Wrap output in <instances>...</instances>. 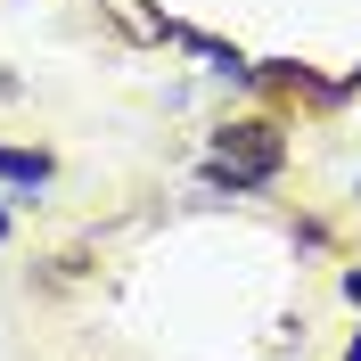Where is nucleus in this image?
Returning a JSON list of instances; mask_svg holds the SVG:
<instances>
[{
	"label": "nucleus",
	"instance_id": "obj_1",
	"mask_svg": "<svg viewBox=\"0 0 361 361\" xmlns=\"http://www.w3.org/2000/svg\"><path fill=\"white\" fill-rule=\"evenodd\" d=\"M279 173V132L271 123H238V132H222V148H214V180L222 189H255V180Z\"/></svg>",
	"mask_w": 361,
	"mask_h": 361
},
{
	"label": "nucleus",
	"instance_id": "obj_2",
	"mask_svg": "<svg viewBox=\"0 0 361 361\" xmlns=\"http://www.w3.org/2000/svg\"><path fill=\"white\" fill-rule=\"evenodd\" d=\"M0 180H8V189H42V180H49V157H33V148H0Z\"/></svg>",
	"mask_w": 361,
	"mask_h": 361
},
{
	"label": "nucleus",
	"instance_id": "obj_3",
	"mask_svg": "<svg viewBox=\"0 0 361 361\" xmlns=\"http://www.w3.org/2000/svg\"><path fill=\"white\" fill-rule=\"evenodd\" d=\"M345 295H353V304H361V271H345Z\"/></svg>",
	"mask_w": 361,
	"mask_h": 361
},
{
	"label": "nucleus",
	"instance_id": "obj_4",
	"mask_svg": "<svg viewBox=\"0 0 361 361\" xmlns=\"http://www.w3.org/2000/svg\"><path fill=\"white\" fill-rule=\"evenodd\" d=\"M345 361H361V337H353V353H345Z\"/></svg>",
	"mask_w": 361,
	"mask_h": 361
},
{
	"label": "nucleus",
	"instance_id": "obj_5",
	"mask_svg": "<svg viewBox=\"0 0 361 361\" xmlns=\"http://www.w3.org/2000/svg\"><path fill=\"white\" fill-rule=\"evenodd\" d=\"M0 238H8V214H0Z\"/></svg>",
	"mask_w": 361,
	"mask_h": 361
}]
</instances>
